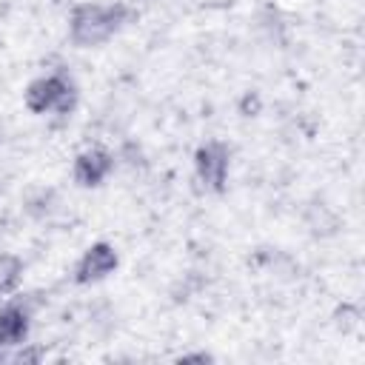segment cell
<instances>
[{"mask_svg": "<svg viewBox=\"0 0 365 365\" xmlns=\"http://www.w3.org/2000/svg\"><path fill=\"white\" fill-rule=\"evenodd\" d=\"M123 17V6H80L71 17V37L80 46H97L120 29Z\"/></svg>", "mask_w": 365, "mask_h": 365, "instance_id": "obj_1", "label": "cell"}, {"mask_svg": "<svg viewBox=\"0 0 365 365\" xmlns=\"http://www.w3.org/2000/svg\"><path fill=\"white\" fill-rule=\"evenodd\" d=\"M26 106L34 111V114H46V111H66L71 106V86L57 77V74H48V77H40L34 80L29 88H26Z\"/></svg>", "mask_w": 365, "mask_h": 365, "instance_id": "obj_2", "label": "cell"}, {"mask_svg": "<svg viewBox=\"0 0 365 365\" xmlns=\"http://www.w3.org/2000/svg\"><path fill=\"white\" fill-rule=\"evenodd\" d=\"M197 165V177L202 180L205 188L211 191H222L225 177H228V148L222 143H205L197 148L194 157Z\"/></svg>", "mask_w": 365, "mask_h": 365, "instance_id": "obj_3", "label": "cell"}, {"mask_svg": "<svg viewBox=\"0 0 365 365\" xmlns=\"http://www.w3.org/2000/svg\"><path fill=\"white\" fill-rule=\"evenodd\" d=\"M114 268H117V251H114L108 242H97V245H91V248L83 254V259L77 262L74 279L83 282V285H86V282H97V279L108 277Z\"/></svg>", "mask_w": 365, "mask_h": 365, "instance_id": "obj_4", "label": "cell"}, {"mask_svg": "<svg viewBox=\"0 0 365 365\" xmlns=\"http://www.w3.org/2000/svg\"><path fill=\"white\" fill-rule=\"evenodd\" d=\"M111 171V154L103 151V148H91V151H83L74 163V180L86 188H94L100 185Z\"/></svg>", "mask_w": 365, "mask_h": 365, "instance_id": "obj_5", "label": "cell"}, {"mask_svg": "<svg viewBox=\"0 0 365 365\" xmlns=\"http://www.w3.org/2000/svg\"><path fill=\"white\" fill-rule=\"evenodd\" d=\"M29 334V314L20 305L0 311V345H20Z\"/></svg>", "mask_w": 365, "mask_h": 365, "instance_id": "obj_6", "label": "cell"}, {"mask_svg": "<svg viewBox=\"0 0 365 365\" xmlns=\"http://www.w3.org/2000/svg\"><path fill=\"white\" fill-rule=\"evenodd\" d=\"M20 274H23L20 259H17V257L3 254V257H0V294L14 291V288H17V282H20Z\"/></svg>", "mask_w": 365, "mask_h": 365, "instance_id": "obj_7", "label": "cell"}]
</instances>
